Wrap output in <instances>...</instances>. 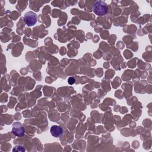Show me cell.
<instances>
[{"mask_svg": "<svg viewBox=\"0 0 152 152\" xmlns=\"http://www.w3.org/2000/svg\"><path fill=\"white\" fill-rule=\"evenodd\" d=\"M24 20L28 27L33 26L37 22V15L33 11H28L24 16Z\"/></svg>", "mask_w": 152, "mask_h": 152, "instance_id": "7a4b0ae2", "label": "cell"}, {"mask_svg": "<svg viewBox=\"0 0 152 152\" xmlns=\"http://www.w3.org/2000/svg\"><path fill=\"white\" fill-rule=\"evenodd\" d=\"M75 79L73 78V77H69L68 79V83H69V84L70 85H72L73 84L75 83Z\"/></svg>", "mask_w": 152, "mask_h": 152, "instance_id": "8992f818", "label": "cell"}, {"mask_svg": "<svg viewBox=\"0 0 152 152\" xmlns=\"http://www.w3.org/2000/svg\"><path fill=\"white\" fill-rule=\"evenodd\" d=\"M108 10L107 4L103 1H97L93 4V10L95 14L100 16L105 15Z\"/></svg>", "mask_w": 152, "mask_h": 152, "instance_id": "6da1fadb", "label": "cell"}, {"mask_svg": "<svg viewBox=\"0 0 152 152\" xmlns=\"http://www.w3.org/2000/svg\"><path fill=\"white\" fill-rule=\"evenodd\" d=\"M24 151L25 149L24 147H21V146H16L15 147V148L13 149V151Z\"/></svg>", "mask_w": 152, "mask_h": 152, "instance_id": "5b68a950", "label": "cell"}, {"mask_svg": "<svg viewBox=\"0 0 152 152\" xmlns=\"http://www.w3.org/2000/svg\"><path fill=\"white\" fill-rule=\"evenodd\" d=\"M50 134L56 138L59 137L63 134V129L58 125H53L51 126L50 129Z\"/></svg>", "mask_w": 152, "mask_h": 152, "instance_id": "277c9868", "label": "cell"}, {"mask_svg": "<svg viewBox=\"0 0 152 152\" xmlns=\"http://www.w3.org/2000/svg\"><path fill=\"white\" fill-rule=\"evenodd\" d=\"M12 132L17 137H22L24 135L25 129L20 122H17L12 125Z\"/></svg>", "mask_w": 152, "mask_h": 152, "instance_id": "3957f363", "label": "cell"}]
</instances>
